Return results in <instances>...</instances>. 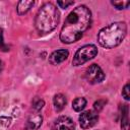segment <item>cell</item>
Here are the masks:
<instances>
[{"instance_id":"6da1fadb","label":"cell","mask_w":130,"mask_h":130,"mask_svg":"<svg viewBox=\"0 0 130 130\" xmlns=\"http://www.w3.org/2000/svg\"><path fill=\"white\" fill-rule=\"evenodd\" d=\"M91 12L85 5H79L74 8L67 16L60 31V41L65 44H71L78 41L84 31L90 26Z\"/></svg>"},{"instance_id":"7a4b0ae2","label":"cell","mask_w":130,"mask_h":130,"mask_svg":"<svg viewBox=\"0 0 130 130\" xmlns=\"http://www.w3.org/2000/svg\"><path fill=\"white\" fill-rule=\"evenodd\" d=\"M59 19L60 14L58 8L53 3L48 2L39 9L35 19V26L41 35H46L56 28Z\"/></svg>"},{"instance_id":"3957f363","label":"cell","mask_w":130,"mask_h":130,"mask_svg":"<svg viewBox=\"0 0 130 130\" xmlns=\"http://www.w3.org/2000/svg\"><path fill=\"white\" fill-rule=\"evenodd\" d=\"M127 34V24L125 22H114L104 28H102L98 34L99 44L106 48L112 49L119 46Z\"/></svg>"},{"instance_id":"277c9868","label":"cell","mask_w":130,"mask_h":130,"mask_svg":"<svg viewBox=\"0 0 130 130\" xmlns=\"http://www.w3.org/2000/svg\"><path fill=\"white\" fill-rule=\"evenodd\" d=\"M98 55V48L94 45H85L79 48L72 60L73 66H80Z\"/></svg>"},{"instance_id":"5b68a950","label":"cell","mask_w":130,"mask_h":130,"mask_svg":"<svg viewBox=\"0 0 130 130\" xmlns=\"http://www.w3.org/2000/svg\"><path fill=\"white\" fill-rule=\"evenodd\" d=\"M85 79L88 83H100L105 79V73L98 64H91L85 71Z\"/></svg>"},{"instance_id":"8992f818","label":"cell","mask_w":130,"mask_h":130,"mask_svg":"<svg viewBox=\"0 0 130 130\" xmlns=\"http://www.w3.org/2000/svg\"><path fill=\"white\" fill-rule=\"evenodd\" d=\"M78 120H79V124H80L81 128L88 129V128H91L92 126H94L98 123L99 115L94 111L88 110V111H85V112L81 113L79 115Z\"/></svg>"},{"instance_id":"52a82bcc","label":"cell","mask_w":130,"mask_h":130,"mask_svg":"<svg viewBox=\"0 0 130 130\" xmlns=\"http://www.w3.org/2000/svg\"><path fill=\"white\" fill-rule=\"evenodd\" d=\"M75 124L67 116H60L57 118L52 126V130H74Z\"/></svg>"},{"instance_id":"ba28073f","label":"cell","mask_w":130,"mask_h":130,"mask_svg":"<svg viewBox=\"0 0 130 130\" xmlns=\"http://www.w3.org/2000/svg\"><path fill=\"white\" fill-rule=\"evenodd\" d=\"M69 56V52L66 49H59L54 51L49 56V63L52 65H58L65 61Z\"/></svg>"},{"instance_id":"9c48e42d","label":"cell","mask_w":130,"mask_h":130,"mask_svg":"<svg viewBox=\"0 0 130 130\" xmlns=\"http://www.w3.org/2000/svg\"><path fill=\"white\" fill-rule=\"evenodd\" d=\"M43 123V117L38 112L35 114H31L24 126V130H38Z\"/></svg>"},{"instance_id":"30bf717a","label":"cell","mask_w":130,"mask_h":130,"mask_svg":"<svg viewBox=\"0 0 130 130\" xmlns=\"http://www.w3.org/2000/svg\"><path fill=\"white\" fill-rule=\"evenodd\" d=\"M35 4V1L32 0H22V1H19L18 4H17V13L18 15H23L25 14Z\"/></svg>"},{"instance_id":"8fae6325","label":"cell","mask_w":130,"mask_h":130,"mask_svg":"<svg viewBox=\"0 0 130 130\" xmlns=\"http://www.w3.org/2000/svg\"><path fill=\"white\" fill-rule=\"evenodd\" d=\"M66 98L65 95H63L62 93H57L55 94L54 99H53V104H54V107H55V110L57 112H60L64 109L65 105H66Z\"/></svg>"},{"instance_id":"7c38bea8","label":"cell","mask_w":130,"mask_h":130,"mask_svg":"<svg viewBox=\"0 0 130 130\" xmlns=\"http://www.w3.org/2000/svg\"><path fill=\"white\" fill-rule=\"evenodd\" d=\"M86 106V100L84 98H76L73 102H72V108L74 111L76 112H80L82 111Z\"/></svg>"},{"instance_id":"4fadbf2b","label":"cell","mask_w":130,"mask_h":130,"mask_svg":"<svg viewBox=\"0 0 130 130\" xmlns=\"http://www.w3.org/2000/svg\"><path fill=\"white\" fill-rule=\"evenodd\" d=\"M31 105H32V109H34L36 112H39V111L42 110L43 107L45 106V102H44V100H42V99H40V98H35Z\"/></svg>"},{"instance_id":"5bb4252c","label":"cell","mask_w":130,"mask_h":130,"mask_svg":"<svg viewBox=\"0 0 130 130\" xmlns=\"http://www.w3.org/2000/svg\"><path fill=\"white\" fill-rule=\"evenodd\" d=\"M106 104H107V101H106V100H98V101L94 102V104H93V111H94L95 113L101 112V111L104 109V107L106 106Z\"/></svg>"},{"instance_id":"9a60e30c","label":"cell","mask_w":130,"mask_h":130,"mask_svg":"<svg viewBox=\"0 0 130 130\" xmlns=\"http://www.w3.org/2000/svg\"><path fill=\"white\" fill-rule=\"evenodd\" d=\"M113 6H115L117 9H125L129 6V1H112L111 2Z\"/></svg>"},{"instance_id":"2e32d148","label":"cell","mask_w":130,"mask_h":130,"mask_svg":"<svg viewBox=\"0 0 130 130\" xmlns=\"http://www.w3.org/2000/svg\"><path fill=\"white\" fill-rule=\"evenodd\" d=\"M0 51H2V52L9 51V47L4 43V40H3V29L2 28H0Z\"/></svg>"},{"instance_id":"e0dca14e","label":"cell","mask_w":130,"mask_h":130,"mask_svg":"<svg viewBox=\"0 0 130 130\" xmlns=\"http://www.w3.org/2000/svg\"><path fill=\"white\" fill-rule=\"evenodd\" d=\"M129 88H130V85H129V83H126L125 85H124V87H123V89H122V96L126 100V101H128L129 100Z\"/></svg>"},{"instance_id":"ac0fdd59","label":"cell","mask_w":130,"mask_h":130,"mask_svg":"<svg viewBox=\"0 0 130 130\" xmlns=\"http://www.w3.org/2000/svg\"><path fill=\"white\" fill-rule=\"evenodd\" d=\"M11 123V118L10 117H6V116H2L0 117V124L4 127H8Z\"/></svg>"},{"instance_id":"d6986e66","label":"cell","mask_w":130,"mask_h":130,"mask_svg":"<svg viewBox=\"0 0 130 130\" xmlns=\"http://www.w3.org/2000/svg\"><path fill=\"white\" fill-rule=\"evenodd\" d=\"M73 4H74V1H57V5H59L61 8H64V9Z\"/></svg>"},{"instance_id":"ffe728a7","label":"cell","mask_w":130,"mask_h":130,"mask_svg":"<svg viewBox=\"0 0 130 130\" xmlns=\"http://www.w3.org/2000/svg\"><path fill=\"white\" fill-rule=\"evenodd\" d=\"M2 69H3V62L0 60V72L2 71Z\"/></svg>"},{"instance_id":"44dd1931","label":"cell","mask_w":130,"mask_h":130,"mask_svg":"<svg viewBox=\"0 0 130 130\" xmlns=\"http://www.w3.org/2000/svg\"><path fill=\"white\" fill-rule=\"evenodd\" d=\"M123 130H128V128H125V129H123Z\"/></svg>"}]
</instances>
